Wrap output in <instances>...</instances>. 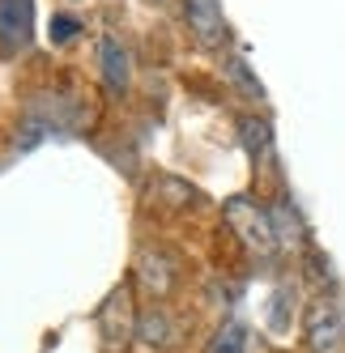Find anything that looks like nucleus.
<instances>
[{
	"label": "nucleus",
	"mask_w": 345,
	"mask_h": 353,
	"mask_svg": "<svg viewBox=\"0 0 345 353\" xmlns=\"http://www.w3.org/2000/svg\"><path fill=\"white\" fill-rule=\"evenodd\" d=\"M226 225L239 234V243L252 251V256H260V260H268L277 251V230H273V213H264L256 200H248V196H230L226 200Z\"/></svg>",
	"instance_id": "nucleus-1"
},
{
	"label": "nucleus",
	"mask_w": 345,
	"mask_h": 353,
	"mask_svg": "<svg viewBox=\"0 0 345 353\" xmlns=\"http://www.w3.org/2000/svg\"><path fill=\"white\" fill-rule=\"evenodd\" d=\"M303 336L311 353H345V315L333 298H311L303 311Z\"/></svg>",
	"instance_id": "nucleus-2"
},
{
	"label": "nucleus",
	"mask_w": 345,
	"mask_h": 353,
	"mask_svg": "<svg viewBox=\"0 0 345 353\" xmlns=\"http://www.w3.org/2000/svg\"><path fill=\"white\" fill-rule=\"evenodd\" d=\"M98 327H103V345L111 353L128 345V336H132V290L128 285H119L103 302V311H98Z\"/></svg>",
	"instance_id": "nucleus-3"
},
{
	"label": "nucleus",
	"mask_w": 345,
	"mask_h": 353,
	"mask_svg": "<svg viewBox=\"0 0 345 353\" xmlns=\"http://www.w3.org/2000/svg\"><path fill=\"white\" fill-rule=\"evenodd\" d=\"M34 30V5L30 0H0V52H26Z\"/></svg>",
	"instance_id": "nucleus-4"
},
{
	"label": "nucleus",
	"mask_w": 345,
	"mask_h": 353,
	"mask_svg": "<svg viewBox=\"0 0 345 353\" xmlns=\"http://www.w3.org/2000/svg\"><path fill=\"white\" fill-rule=\"evenodd\" d=\"M184 13H188V26H192L196 43L221 47V39H226V17H221L217 0H184Z\"/></svg>",
	"instance_id": "nucleus-5"
},
{
	"label": "nucleus",
	"mask_w": 345,
	"mask_h": 353,
	"mask_svg": "<svg viewBox=\"0 0 345 353\" xmlns=\"http://www.w3.org/2000/svg\"><path fill=\"white\" fill-rule=\"evenodd\" d=\"M98 64H103V81H107L111 94H124L128 90L132 64H128V47L119 43L115 34H103V43H98Z\"/></svg>",
	"instance_id": "nucleus-6"
},
{
	"label": "nucleus",
	"mask_w": 345,
	"mask_h": 353,
	"mask_svg": "<svg viewBox=\"0 0 345 353\" xmlns=\"http://www.w3.org/2000/svg\"><path fill=\"white\" fill-rule=\"evenodd\" d=\"M137 272H141V281L154 290V298L170 294V285H175V260H170L166 251H145Z\"/></svg>",
	"instance_id": "nucleus-7"
},
{
	"label": "nucleus",
	"mask_w": 345,
	"mask_h": 353,
	"mask_svg": "<svg viewBox=\"0 0 345 353\" xmlns=\"http://www.w3.org/2000/svg\"><path fill=\"white\" fill-rule=\"evenodd\" d=\"M205 353H248V327H243V323H221L217 327V336L209 341V349Z\"/></svg>",
	"instance_id": "nucleus-8"
},
{
	"label": "nucleus",
	"mask_w": 345,
	"mask_h": 353,
	"mask_svg": "<svg viewBox=\"0 0 345 353\" xmlns=\"http://www.w3.org/2000/svg\"><path fill=\"white\" fill-rule=\"evenodd\" d=\"M273 230H277V243H290V247H299L303 234H299V221H294V209H290V200H282L277 213H273Z\"/></svg>",
	"instance_id": "nucleus-9"
},
{
	"label": "nucleus",
	"mask_w": 345,
	"mask_h": 353,
	"mask_svg": "<svg viewBox=\"0 0 345 353\" xmlns=\"http://www.w3.org/2000/svg\"><path fill=\"white\" fill-rule=\"evenodd\" d=\"M141 332H145V345H170V341H175V323H170L162 311H154L150 319L141 323Z\"/></svg>",
	"instance_id": "nucleus-10"
},
{
	"label": "nucleus",
	"mask_w": 345,
	"mask_h": 353,
	"mask_svg": "<svg viewBox=\"0 0 345 353\" xmlns=\"http://www.w3.org/2000/svg\"><path fill=\"white\" fill-rule=\"evenodd\" d=\"M239 128H243V141H248V154L260 158L264 149H268V123H260V119H243Z\"/></svg>",
	"instance_id": "nucleus-11"
},
{
	"label": "nucleus",
	"mask_w": 345,
	"mask_h": 353,
	"mask_svg": "<svg viewBox=\"0 0 345 353\" xmlns=\"http://www.w3.org/2000/svg\"><path fill=\"white\" fill-rule=\"evenodd\" d=\"M77 34V21L72 17H52V43H68Z\"/></svg>",
	"instance_id": "nucleus-12"
}]
</instances>
